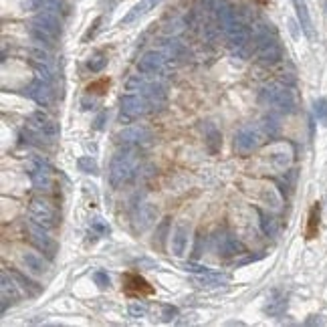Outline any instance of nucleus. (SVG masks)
I'll use <instances>...</instances> for the list:
<instances>
[{"label":"nucleus","instance_id":"9d476101","mask_svg":"<svg viewBox=\"0 0 327 327\" xmlns=\"http://www.w3.org/2000/svg\"><path fill=\"white\" fill-rule=\"evenodd\" d=\"M28 174H31L33 186L41 192H49L53 188V174H51V166L45 160H35L28 166Z\"/></svg>","mask_w":327,"mask_h":327},{"label":"nucleus","instance_id":"79ce46f5","mask_svg":"<svg viewBox=\"0 0 327 327\" xmlns=\"http://www.w3.org/2000/svg\"><path fill=\"white\" fill-rule=\"evenodd\" d=\"M99 24H101V16H99V18H95L93 26H91V28H89V31L85 33V37H83V43H87L89 39H93V37H95V33H97V26H99Z\"/></svg>","mask_w":327,"mask_h":327},{"label":"nucleus","instance_id":"7ed1b4c3","mask_svg":"<svg viewBox=\"0 0 327 327\" xmlns=\"http://www.w3.org/2000/svg\"><path fill=\"white\" fill-rule=\"evenodd\" d=\"M269 139V133L264 131L262 124H249L245 128H241L234 135V150L239 152L241 156H249L255 150Z\"/></svg>","mask_w":327,"mask_h":327},{"label":"nucleus","instance_id":"20e7f679","mask_svg":"<svg viewBox=\"0 0 327 327\" xmlns=\"http://www.w3.org/2000/svg\"><path fill=\"white\" fill-rule=\"evenodd\" d=\"M255 53L262 63H277L283 57L281 45L273 33H269V28H261L255 37Z\"/></svg>","mask_w":327,"mask_h":327},{"label":"nucleus","instance_id":"aec40b11","mask_svg":"<svg viewBox=\"0 0 327 327\" xmlns=\"http://www.w3.org/2000/svg\"><path fill=\"white\" fill-rule=\"evenodd\" d=\"M266 158H269V162H271V166L275 170H281L283 172V170H287L291 166L293 152H291V147L287 143H277V145H273L271 150H269Z\"/></svg>","mask_w":327,"mask_h":327},{"label":"nucleus","instance_id":"72a5a7b5","mask_svg":"<svg viewBox=\"0 0 327 327\" xmlns=\"http://www.w3.org/2000/svg\"><path fill=\"white\" fill-rule=\"evenodd\" d=\"M313 111H315V117L321 124H327V99L325 97H319L313 103Z\"/></svg>","mask_w":327,"mask_h":327},{"label":"nucleus","instance_id":"a19ab883","mask_svg":"<svg viewBox=\"0 0 327 327\" xmlns=\"http://www.w3.org/2000/svg\"><path fill=\"white\" fill-rule=\"evenodd\" d=\"M178 315V309L176 307H172V305H166L164 309H162V319L168 323V321H172L174 317Z\"/></svg>","mask_w":327,"mask_h":327},{"label":"nucleus","instance_id":"a211bd4d","mask_svg":"<svg viewBox=\"0 0 327 327\" xmlns=\"http://www.w3.org/2000/svg\"><path fill=\"white\" fill-rule=\"evenodd\" d=\"M33 24L39 26L41 31L49 33V35L55 37V39L61 35V20H59L57 12H53V10H41V12L33 18Z\"/></svg>","mask_w":327,"mask_h":327},{"label":"nucleus","instance_id":"c9c22d12","mask_svg":"<svg viewBox=\"0 0 327 327\" xmlns=\"http://www.w3.org/2000/svg\"><path fill=\"white\" fill-rule=\"evenodd\" d=\"M130 317H133V319H141V317H145V313H147V307L143 305V303H131L130 305Z\"/></svg>","mask_w":327,"mask_h":327},{"label":"nucleus","instance_id":"393cba45","mask_svg":"<svg viewBox=\"0 0 327 327\" xmlns=\"http://www.w3.org/2000/svg\"><path fill=\"white\" fill-rule=\"evenodd\" d=\"M319 220H321V206L313 204L309 210V218H307V230H305V239H315L319 232Z\"/></svg>","mask_w":327,"mask_h":327},{"label":"nucleus","instance_id":"cd10ccee","mask_svg":"<svg viewBox=\"0 0 327 327\" xmlns=\"http://www.w3.org/2000/svg\"><path fill=\"white\" fill-rule=\"evenodd\" d=\"M105 67H107V55L103 51H97L95 55L87 59V69L91 73H101Z\"/></svg>","mask_w":327,"mask_h":327},{"label":"nucleus","instance_id":"6ab92c4d","mask_svg":"<svg viewBox=\"0 0 327 327\" xmlns=\"http://www.w3.org/2000/svg\"><path fill=\"white\" fill-rule=\"evenodd\" d=\"M24 93L31 97L35 103H39V105H49L51 101H53V89H51V83H47V81H43V79H37L35 83H31L26 89H24Z\"/></svg>","mask_w":327,"mask_h":327},{"label":"nucleus","instance_id":"a878e982","mask_svg":"<svg viewBox=\"0 0 327 327\" xmlns=\"http://www.w3.org/2000/svg\"><path fill=\"white\" fill-rule=\"evenodd\" d=\"M154 6V2L152 0H141V2H137L124 18H122V24H131V22H135V20H139L147 10H150Z\"/></svg>","mask_w":327,"mask_h":327},{"label":"nucleus","instance_id":"1a4fd4ad","mask_svg":"<svg viewBox=\"0 0 327 327\" xmlns=\"http://www.w3.org/2000/svg\"><path fill=\"white\" fill-rule=\"evenodd\" d=\"M26 234H28V241H31L45 257H49V259H53L55 255H57V251H59V247H57V243L51 239V236L43 230V226L41 224H33V222H28L26 224Z\"/></svg>","mask_w":327,"mask_h":327},{"label":"nucleus","instance_id":"e433bc0d","mask_svg":"<svg viewBox=\"0 0 327 327\" xmlns=\"http://www.w3.org/2000/svg\"><path fill=\"white\" fill-rule=\"evenodd\" d=\"M93 281H95V285H97L101 291L109 289V277H107L105 271H95V273H93Z\"/></svg>","mask_w":327,"mask_h":327},{"label":"nucleus","instance_id":"9b49d317","mask_svg":"<svg viewBox=\"0 0 327 327\" xmlns=\"http://www.w3.org/2000/svg\"><path fill=\"white\" fill-rule=\"evenodd\" d=\"M158 218V208L152 204V202H141L133 214H131V224H133V230L135 232H143L147 230Z\"/></svg>","mask_w":327,"mask_h":327},{"label":"nucleus","instance_id":"7c9ffc66","mask_svg":"<svg viewBox=\"0 0 327 327\" xmlns=\"http://www.w3.org/2000/svg\"><path fill=\"white\" fill-rule=\"evenodd\" d=\"M12 277L18 281V285H20V289H24V293H28V295H39V293H41V287H39L37 283L24 279L20 273H12Z\"/></svg>","mask_w":327,"mask_h":327},{"label":"nucleus","instance_id":"58836bf2","mask_svg":"<svg viewBox=\"0 0 327 327\" xmlns=\"http://www.w3.org/2000/svg\"><path fill=\"white\" fill-rule=\"evenodd\" d=\"M107 85H109V81H97V83H91L87 87V93H103L101 89H107Z\"/></svg>","mask_w":327,"mask_h":327},{"label":"nucleus","instance_id":"c85d7f7f","mask_svg":"<svg viewBox=\"0 0 327 327\" xmlns=\"http://www.w3.org/2000/svg\"><path fill=\"white\" fill-rule=\"evenodd\" d=\"M261 214V228H262V232L266 234V236H277V232H279V224H277V220L273 218V216H269V214H264V212H259Z\"/></svg>","mask_w":327,"mask_h":327},{"label":"nucleus","instance_id":"412c9836","mask_svg":"<svg viewBox=\"0 0 327 327\" xmlns=\"http://www.w3.org/2000/svg\"><path fill=\"white\" fill-rule=\"evenodd\" d=\"M287 295L281 291H271L269 297H266V303H264V313L269 317H281L287 311Z\"/></svg>","mask_w":327,"mask_h":327},{"label":"nucleus","instance_id":"49530a36","mask_svg":"<svg viewBox=\"0 0 327 327\" xmlns=\"http://www.w3.org/2000/svg\"><path fill=\"white\" fill-rule=\"evenodd\" d=\"M152 2H154V4H158V2H160V0H152Z\"/></svg>","mask_w":327,"mask_h":327},{"label":"nucleus","instance_id":"b1692460","mask_svg":"<svg viewBox=\"0 0 327 327\" xmlns=\"http://www.w3.org/2000/svg\"><path fill=\"white\" fill-rule=\"evenodd\" d=\"M228 281H230V277L226 273H212V271H208V273L198 275V283L202 287H222Z\"/></svg>","mask_w":327,"mask_h":327},{"label":"nucleus","instance_id":"f03ea898","mask_svg":"<svg viewBox=\"0 0 327 327\" xmlns=\"http://www.w3.org/2000/svg\"><path fill=\"white\" fill-rule=\"evenodd\" d=\"M261 103L266 105V107H271L279 113H293L295 107H297V101H295V95L289 87L285 85H269V87H264L262 91H261Z\"/></svg>","mask_w":327,"mask_h":327},{"label":"nucleus","instance_id":"423d86ee","mask_svg":"<svg viewBox=\"0 0 327 327\" xmlns=\"http://www.w3.org/2000/svg\"><path fill=\"white\" fill-rule=\"evenodd\" d=\"M224 35L232 47V51L239 55V57H247L249 55V45H251V28L241 22L232 18V22L224 28Z\"/></svg>","mask_w":327,"mask_h":327},{"label":"nucleus","instance_id":"dca6fc26","mask_svg":"<svg viewBox=\"0 0 327 327\" xmlns=\"http://www.w3.org/2000/svg\"><path fill=\"white\" fill-rule=\"evenodd\" d=\"M166 65V55L160 51H147L139 61H137V71L143 75H156L164 69Z\"/></svg>","mask_w":327,"mask_h":327},{"label":"nucleus","instance_id":"39448f33","mask_svg":"<svg viewBox=\"0 0 327 327\" xmlns=\"http://www.w3.org/2000/svg\"><path fill=\"white\" fill-rule=\"evenodd\" d=\"M152 109L150 101L143 93L135 95V93H130V95H124L122 101H120V122L122 124H130L133 120H137L139 115L147 113Z\"/></svg>","mask_w":327,"mask_h":327},{"label":"nucleus","instance_id":"f704fd0d","mask_svg":"<svg viewBox=\"0 0 327 327\" xmlns=\"http://www.w3.org/2000/svg\"><path fill=\"white\" fill-rule=\"evenodd\" d=\"M261 124H262V128H264V131L269 133V137H275V135L279 133V122H277V117L269 115V117H264Z\"/></svg>","mask_w":327,"mask_h":327},{"label":"nucleus","instance_id":"6e6552de","mask_svg":"<svg viewBox=\"0 0 327 327\" xmlns=\"http://www.w3.org/2000/svg\"><path fill=\"white\" fill-rule=\"evenodd\" d=\"M28 214H31L33 222L41 224L43 228H55L57 226V210L51 202L43 198H33L31 206H28Z\"/></svg>","mask_w":327,"mask_h":327},{"label":"nucleus","instance_id":"c03bdc74","mask_svg":"<svg viewBox=\"0 0 327 327\" xmlns=\"http://www.w3.org/2000/svg\"><path fill=\"white\" fill-rule=\"evenodd\" d=\"M95 103H97V101H95V99H89V95L81 99V107H83V109H95Z\"/></svg>","mask_w":327,"mask_h":327},{"label":"nucleus","instance_id":"2eb2a0df","mask_svg":"<svg viewBox=\"0 0 327 327\" xmlns=\"http://www.w3.org/2000/svg\"><path fill=\"white\" fill-rule=\"evenodd\" d=\"M124 291L130 297H145V295L154 293V287L147 283L143 277H139L135 273H126L124 275Z\"/></svg>","mask_w":327,"mask_h":327},{"label":"nucleus","instance_id":"f3484780","mask_svg":"<svg viewBox=\"0 0 327 327\" xmlns=\"http://www.w3.org/2000/svg\"><path fill=\"white\" fill-rule=\"evenodd\" d=\"M20 262L24 269L31 273V275H37V277H43L49 273V261L39 255V253H31V251H24L20 255Z\"/></svg>","mask_w":327,"mask_h":327},{"label":"nucleus","instance_id":"5701e85b","mask_svg":"<svg viewBox=\"0 0 327 327\" xmlns=\"http://www.w3.org/2000/svg\"><path fill=\"white\" fill-rule=\"evenodd\" d=\"M204 139H206V150H208V154H210V156H216V154L220 152V147H222V133H220V130H218L214 124H208V126H206V135H204Z\"/></svg>","mask_w":327,"mask_h":327},{"label":"nucleus","instance_id":"4be33fe9","mask_svg":"<svg viewBox=\"0 0 327 327\" xmlns=\"http://www.w3.org/2000/svg\"><path fill=\"white\" fill-rule=\"evenodd\" d=\"M293 6H295V12H297V20H299V24H301V31L305 33V37L309 41H315V28H313V20H311V14H309L305 0H293Z\"/></svg>","mask_w":327,"mask_h":327},{"label":"nucleus","instance_id":"4c0bfd02","mask_svg":"<svg viewBox=\"0 0 327 327\" xmlns=\"http://www.w3.org/2000/svg\"><path fill=\"white\" fill-rule=\"evenodd\" d=\"M168 226H170V218H164V220H162V224L158 226V239H156V241H158V245H160V247H162V245H164V241H166ZM156 241H154V243H156Z\"/></svg>","mask_w":327,"mask_h":327},{"label":"nucleus","instance_id":"f257e3e1","mask_svg":"<svg viewBox=\"0 0 327 327\" xmlns=\"http://www.w3.org/2000/svg\"><path fill=\"white\" fill-rule=\"evenodd\" d=\"M139 168V160L135 154L133 145H126L124 150H120L113 158H111V166H109V184L113 188H122L124 184H128L131 178L137 174Z\"/></svg>","mask_w":327,"mask_h":327},{"label":"nucleus","instance_id":"bb28decb","mask_svg":"<svg viewBox=\"0 0 327 327\" xmlns=\"http://www.w3.org/2000/svg\"><path fill=\"white\" fill-rule=\"evenodd\" d=\"M16 283L18 281L14 277H8L6 273H2V299H10V301L18 299V297H20L18 287L20 285H16Z\"/></svg>","mask_w":327,"mask_h":327},{"label":"nucleus","instance_id":"473e14b6","mask_svg":"<svg viewBox=\"0 0 327 327\" xmlns=\"http://www.w3.org/2000/svg\"><path fill=\"white\" fill-rule=\"evenodd\" d=\"M28 31H31V35H33L39 43H43V45H47V47H51V45L55 43V37H51L49 33L41 31V28H39V26H35L33 22H31V28H28Z\"/></svg>","mask_w":327,"mask_h":327},{"label":"nucleus","instance_id":"f8f14e48","mask_svg":"<svg viewBox=\"0 0 327 327\" xmlns=\"http://www.w3.org/2000/svg\"><path fill=\"white\" fill-rule=\"evenodd\" d=\"M31 126L45 139H51L53 141V139L59 137V124L53 120L49 113H45V111H35L31 115Z\"/></svg>","mask_w":327,"mask_h":327},{"label":"nucleus","instance_id":"2f4dec72","mask_svg":"<svg viewBox=\"0 0 327 327\" xmlns=\"http://www.w3.org/2000/svg\"><path fill=\"white\" fill-rule=\"evenodd\" d=\"M89 226H91V230H93L95 234H99V236H107V234L111 232V226H109L101 216H93L91 222H89Z\"/></svg>","mask_w":327,"mask_h":327},{"label":"nucleus","instance_id":"a18cd8bd","mask_svg":"<svg viewBox=\"0 0 327 327\" xmlns=\"http://www.w3.org/2000/svg\"><path fill=\"white\" fill-rule=\"evenodd\" d=\"M321 323H323V319L319 315H311V319L305 321V325H321Z\"/></svg>","mask_w":327,"mask_h":327},{"label":"nucleus","instance_id":"4468645a","mask_svg":"<svg viewBox=\"0 0 327 327\" xmlns=\"http://www.w3.org/2000/svg\"><path fill=\"white\" fill-rule=\"evenodd\" d=\"M188 239H190V224L186 220L176 222L172 234H170V245H172V255L174 257H182L186 247H188Z\"/></svg>","mask_w":327,"mask_h":327},{"label":"nucleus","instance_id":"0eeeda50","mask_svg":"<svg viewBox=\"0 0 327 327\" xmlns=\"http://www.w3.org/2000/svg\"><path fill=\"white\" fill-rule=\"evenodd\" d=\"M212 249L220 257H239V255L247 253V249L241 243L239 236L232 234V232H226V230H220L212 236Z\"/></svg>","mask_w":327,"mask_h":327},{"label":"nucleus","instance_id":"ddd939ff","mask_svg":"<svg viewBox=\"0 0 327 327\" xmlns=\"http://www.w3.org/2000/svg\"><path fill=\"white\" fill-rule=\"evenodd\" d=\"M117 139H120L124 145H147L152 141V131L147 130L145 126H131V128H126L124 131L117 133Z\"/></svg>","mask_w":327,"mask_h":327},{"label":"nucleus","instance_id":"ea45409f","mask_svg":"<svg viewBox=\"0 0 327 327\" xmlns=\"http://www.w3.org/2000/svg\"><path fill=\"white\" fill-rule=\"evenodd\" d=\"M184 271H188V273H196V275H202V273H208L210 269H206V266H200V264L186 262V264H184Z\"/></svg>","mask_w":327,"mask_h":327},{"label":"nucleus","instance_id":"c756f323","mask_svg":"<svg viewBox=\"0 0 327 327\" xmlns=\"http://www.w3.org/2000/svg\"><path fill=\"white\" fill-rule=\"evenodd\" d=\"M77 168H79V172H83V174H97V172H99L97 162H95L93 158H89V156H81V158L77 160Z\"/></svg>","mask_w":327,"mask_h":327},{"label":"nucleus","instance_id":"37998d69","mask_svg":"<svg viewBox=\"0 0 327 327\" xmlns=\"http://www.w3.org/2000/svg\"><path fill=\"white\" fill-rule=\"evenodd\" d=\"M105 120H107V111H101V113L97 115V120L93 122V128H95V130H103Z\"/></svg>","mask_w":327,"mask_h":327}]
</instances>
